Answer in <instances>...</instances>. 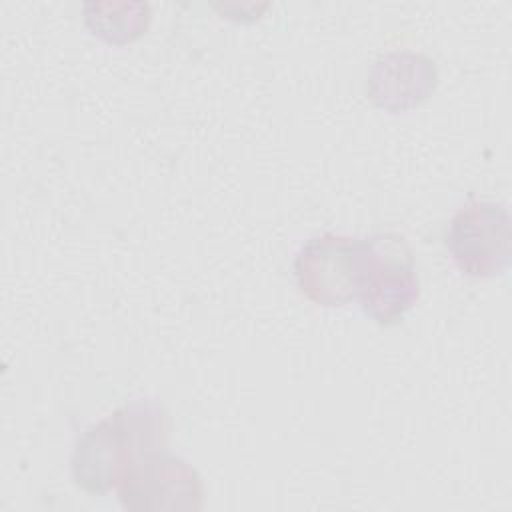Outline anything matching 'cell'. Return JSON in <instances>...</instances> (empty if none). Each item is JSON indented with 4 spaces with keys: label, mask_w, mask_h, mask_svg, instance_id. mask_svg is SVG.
Masks as SVG:
<instances>
[{
    "label": "cell",
    "mask_w": 512,
    "mask_h": 512,
    "mask_svg": "<svg viewBox=\"0 0 512 512\" xmlns=\"http://www.w3.org/2000/svg\"><path fill=\"white\" fill-rule=\"evenodd\" d=\"M168 434V412L150 398H134L76 440L70 456L72 482L88 494H104L118 486L132 462L166 450Z\"/></svg>",
    "instance_id": "obj_1"
},
{
    "label": "cell",
    "mask_w": 512,
    "mask_h": 512,
    "mask_svg": "<svg viewBox=\"0 0 512 512\" xmlns=\"http://www.w3.org/2000/svg\"><path fill=\"white\" fill-rule=\"evenodd\" d=\"M420 298L416 258L404 236L376 232L364 236V256L356 300L378 326H396Z\"/></svg>",
    "instance_id": "obj_2"
},
{
    "label": "cell",
    "mask_w": 512,
    "mask_h": 512,
    "mask_svg": "<svg viewBox=\"0 0 512 512\" xmlns=\"http://www.w3.org/2000/svg\"><path fill=\"white\" fill-rule=\"evenodd\" d=\"M446 248L454 266L470 278L502 274L512 256V220L504 204L470 200L450 218Z\"/></svg>",
    "instance_id": "obj_3"
},
{
    "label": "cell",
    "mask_w": 512,
    "mask_h": 512,
    "mask_svg": "<svg viewBox=\"0 0 512 512\" xmlns=\"http://www.w3.org/2000/svg\"><path fill=\"white\" fill-rule=\"evenodd\" d=\"M116 492L128 512H188L204 506V484L196 468L166 450L132 462Z\"/></svg>",
    "instance_id": "obj_4"
},
{
    "label": "cell",
    "mask_w": 512,
    "mask_h": 512,
    "mask_svg": "<svg viewBox=\"0 0 512 512\" xmlns=\"http://www.w3.org/2000/svg\"><path fill=\"white\" fill-rule=\"evenodd\" d=\"M364 238L324 232L310 238L294 256L298 290L314 304L334 308L356 298Z\"/></svg>",
    "instance_id": "obj_5"
},
{
    "label": "cell",
    "mask_w": 512,
    "mask_h": 512,
    "mask_svg": "<svg viewBox=\"0 0 512 512\" xmlns=\"http://www.w3.org/2000/svg\"><path fill=\"white\" fill-rule=\"evenodd\" d=\"M438 86L436 62L412 50H394L376 58L366 74V94L382 110L406 112L420 106Z\"/></svg>",
    "instance_id": "obj_6"
},
{
    "label": "cell",
    "mask_w": 512,
    "mask_h": 512,
    "mask_svg": "<svg viewBox=\"0 0 512 512\" xmlns=\"http://www.w3.org/2000/svg\"><path fill=\"white\" fill-rule=\"evenodd\" d=\"M82 16L96 38L128 44L148 30L152 12L146 2H88L82 6Z\"/></svg>",
    "instance_id": "obj_7"
}]
</instances>
